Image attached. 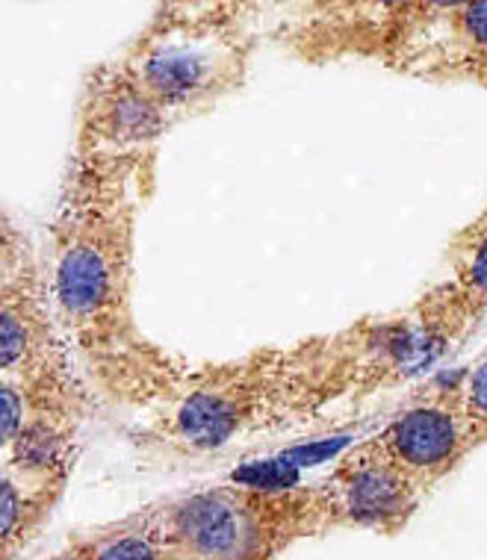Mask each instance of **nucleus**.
Instances as JSON below:
<instances>
[{"mask_svg": "<svg viewBox=\"0 0 487 560\" xmlns=\"http://www.w3.org/2000/svg\"><path fill=\"white\" fill-rule=\"evenodd\" d=\"M154 168L156 148H71L45 254L57 319L95 396L142 413L166 405L193 369L137 319V228Z\"/></svg>", "mask_w": 487, "mask_h": 560, "instance_id": "obj_1", "label": "nucleus"}, {"mask_svg": "<svg viewBox=\"0 0 487 560\" xmlns=\"http://www.w3.org/2000/svg\"><path fill=\"white\" fill-rule=\"evenodd\" d=\"M426 366L405 313L361 316L290 346L189 369L166 405L148 413L139 443L172 457H210L264 436L292 434L402 387Z\"/></svg>", "mask_w": 487, "mask_h": 560, "instance_id": "obj_2", "label": "nucleus"}, {"mask_svg": "<svg viewBox=\"0 0 487 560\" xmlns=\"http://www.w3.org/2000/svg\"><path fill=\"white\" fill-rule=\"evenodd\" d=\"M257 3H163L116 59L83 78L74 151H146L245 86Z\"/></svg>", "mask_w": 487, "mask_h": 560, "instance_id": "obj_3", "label": "nucleus"}, {"mask_svg": "<svg viewBox=\"0 0 487 560\" xmlns=\"http://www.w3.org/2000/svg\"><path fill=\"white\" fill-rule=\"evenodd\" d=\"M275 39L316 66L358 57L431 83L487 89V0L304 3L283 10Z\"/></svg>", "mask_w": 487, "mask_h": 560, "instance_id": "obj_4", "label": "nucleus"}, {"mask_svg": "<svg viewBox=\"0 0 487 560\" xmlns=\"http://www.w3.org/2000/svg\"><path fill=\"white\" fill-rule=\"evenodd\" d=\"M166 560H275L290 542L328 532L320 483H219L146 511Z\"/></svg>", "mask_w": 487, "mask_h": 560, "instance_id": "obj_5", "label": "nucleus"}, {"mask_svg": "<svg viewBox=\"0 0 487 560\" xmlns=\"http://www.w3.org/2000/svg\"><path fill=\"white\" fill-rule=\"evenodd\" d=\"M83 375L50 299L45 254L3 210L0 222V377Z\"/></svg>", "mask_w": 487, "mask_h": 560, "instance_id": "obj_6", "label": "nucleus"}, {"mask_svg": "<svg viewBox=\"0 0 487 560\" xmlns=\"http://www.w3.org/2000/svg\"><path fill=\"white\" fill-rule=\"evenodd\" d=\"M426 363L447 358L487 319V201L449 240V275L402 310Z\"/></svg>", "mask_w": 487, "mask_h": 560, "instance_id": "obj_7", "label": "nucleus"}, {"mask_svg": "<svg viewBox=\"0 0 487 560\" xmlns=\"http://www.w3.org/2000/svg\"><path fill=\"white\" fill-rule=\"evenodd\" d=\"M372 440L426 493L478 448L455 377L410 396Z\"/></svg>", "mask_w": 487, "mask_h": 560, "instance_id": "obj_8", "label": "nucleus"}, {"mask_svg": "<svg viewBox=\"0 0 487 560\" xmlns=\"http://www.w3.org/2000/svg\"><path fill=\"white\" fill-rule=\"evenodd\" d=\"M320 493L328 511V528H358L384 537L399 534L429 495L381 452L372 436L337 457L332 472L320 481Z\"/></svg>", "mask_w": 487, "mask_h": 560, "instance_id": "obj_9", "label": "nucleus"}, {"mask_svg": "<svg viewBox=\"0 0 487 560\" xmlns=\"http://www.w3.org/2000/svg\"><path fill=\"white\" fill-rule=\"evenodd\" d=\"M71 469L74 464H3V475H0L3 560H15V555L42 532V525L50 520V513L69 487Z\"/></svg>", "mask_w": 487, "mask_h": 560, "instance_id": "obj_10", "label": "nucleus"}, {"mask_svg": "<svg viewBox=\"0 0 487 560\" xmlns=\"http://www.w3.org/2000/svg\"><path fill=\"white\" fill-rule=\"evenodd\" d=\"M89 560H166L146 511L116 525L113 532L89 537Z\"/></svg>", "mask_w": 487, "mask_h": 560, "instance_id": "obj_11", "label": "nucleus"}, {"mask_svg": "<svg viewBox=\"0 0 487 560\" xmlns=\"http://www.w3.org/2000/svg\"><path fill=\"white\" fill-rule=\"evenodd\" d=\"M455 384L464 398V410H467L469 425L476 434V443H487V351L478 354L461 375H455Z\"/></svg>", "mask_w": 487, "mask_h": 560, "instance_id": "obj_12", "label": "nucleus"}, {"mask_svg": "<svg viewBox=\"0 0 487 560\" xmlns=\"http://www.w3.org/2000/svg\"><path fill=\"white\" fill-rule=\"evenodd\" d=\"M89 546H92V542H89V537H83V540H74L69 549L57 551V555L48 560H89Z\"/></svg>", "mask_w": 487, "mask_h": 560, "instance_id": "obj_13", "label": "nucleus"}]
</instances>
